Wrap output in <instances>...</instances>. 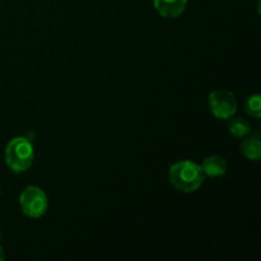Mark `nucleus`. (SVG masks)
Listing matches in <instances>:
<instances>
[{
    "label": "nucleus",
    "instance_id": "nucleus-1",
    "mask_svg": "<svg viewBox=\"0 0 261 261\" xmlns=\"http://www.w3.org/2000/svg\"><path fill=\"white\" fill-rule=\"evenodd\" d=\"M168 180L176 190L181 193H194L205 180L201 166L191 161H180L170 167Z\"/></svg>",
    "mask_w": 261,
    "mask_h": 261
},
{
    "label": "nucleus",
    "instance_id": "nucleus-10",
    "mask_svg": "<svg viewBox=\"0 0 261 261\" xmlns=\"http://www.w3.org/2000/svg\"><path fill=\"white\" fill-rule=\"evenodd\" d=\"M4 260V251H3L2 246H0V261Z\"/></svg>",
    "mask_w": 261,
    "mask_h": 261
},
{
    "label": "nucleus",
    "instance_id": "nucleus-3",
    "mask_svg": "<svg viewBox=\"0 0 261 261\" xmlns=\"http://www.w3.org/2000/svg\"><path fill=\"white\" fill-rule=\"evenodd\" d=\"M22 212L30 218H40L48 208L46 194L37 186H27L19 196Z\"/></svg>",
    "mask_w": 261,
    "mask_h": 261
},
{
    "label": "nucleus",
    "instance_id": "nucleus-2",
    "mask_svg": "<svg viewBox=\"0 0 261 261\" xmlns=\"http://www.w3.org/2000/svg\"><path fill=\"white\" fill-rule=\"evenodd\" d=\"M35 150L32 143L24 137L14 138L5 148V162L8 167L15 173H22L30 170Z\"/></svg>",
    "mask_w": 261,
    "mask_h": 261
},
{
    "label": "nucleus",
    "instance_id": "nucleus-6",
    "mask_svg": "<svg viewBox=\"0 0 261 261\" xmlns=\"http://www.w3.org/2000/svg\"><path fill=\"white\" fill-rule=\"evenodd\" d=\"M204 175L209 177H219L223 176L227 171V162L221 155H209L203 161L201 165Z\"/></svg>",
    "mask_w": 261,
    "mask_h": 261
},
{
    "label": "nucleus",
    "instance_id": "nucleus-8",
    "mask_svg": "<svg viewBox=\"0 0 261 261\" xmlns=\"http://www.w3.org/2000/svg\"><path fill=\"white\" fill-rule=\"evenodd\" d=\"M231 121L228 122V132L237 138H245L251 132V125L247 120L242 117H229Z\"/></svg>",
    "mask_w": 261,
    "mask_h": 261
},
{
    "label": "nucleus",
    "instance_id": "nucleus-5",
    "mask_svg": "<svg viewBox=\"0 0 261 261\" xmlns=\"http://www.w3.org/2000/svg\"><path fill=\"white\" fill-rule=\"evenodd\" d=\"M154 8L162 17L177 18L185 10L188 0H153Z\"/></svg>",
    "mask_w": 261,
    "mask_h": 261
},
{
    "label": "nucleus",
    "instance_id": "nucleus-9",
    "mask_svg": "<svg viewBox=\"0 0 261 261\" xmlns=\"http://www.w3.org/2000/svg\"><path fill=\"white\" fill-rule=\"evenodd\" d=\"M245 111L247 112L251 116L259 119L261 116V97L259 94H254V96H250L246 99V103H245Z\"/></svg>",
    "mask_w": 261,
    "mask_h": 261
},
{
    "label": "nucleus",
    "instance_id": "nucleus-4",
    "mask_svg": "<svg viewBox=\"0 0 261 261\" xmlns=\"http://www.w3.org/2000/svg\"><path fill=\"white\" fill-rule=\"evenodd\" d=\"M209 110L217 119L228 120L237 111V99L229 91L218 89L209 94Z\"/></svg>",
    "mask_w": 261,
    "mask_h": 261
},
{
    "label": "nucleus",
    "instance_id": "nucleus-7",
    "mask_svg": "<svg viewBox=\"0 0 261 261\" xmlns=\"http://www.w3.org/2000/svg\"><path fill=\"white\" fill-rule=\"evenodd\" d=\"M241 152L247 160L250 161H257L261 158V142L257 138H247V139L242 140Z\"/></svg>",
    "mask_w": 261,
    "mask_h": 261
}]
</instances>
